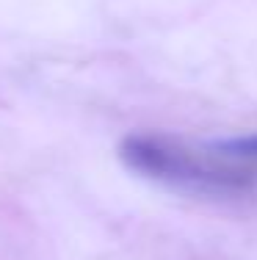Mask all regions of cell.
Masks as SVG:
<instances>
[{
    "mask_svg": "<svg viewBox=\"0 0 257 260\" xmlns=\"http://www.w3.org/2000/svg\"><path fill=\"white\" fill-rule=\"evenodd\" d=\"M210 150L216 152L222 160L230 164H257V133L249 136H235V139H218L210 144Z\"/></svg>",
    "mask_w": 257,
    "mask_h": 260,
    "instance_id": "2",
    "label": "cell"
},
{
    "mask_svg": "<svg viewBox=\"0 0 257 260\" xmlns=\"http://www.w3.org/2000/svg\"><path fill=\"white\" fill-rule=\"evenodd\" d=\"M119 160L146 180L191 194H246L254 185L252 169L199 155L166 136H127L119 144Z\"/></svg>",
    "mask_w": 257,
    "mask_h": 260,
    "instance_id": "1",
    "label": "cell"
}]
</instances>
